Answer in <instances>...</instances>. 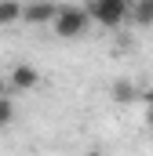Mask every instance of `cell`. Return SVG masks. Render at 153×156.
Here are the masks:
<instances>
[{"label":"cell","instance_id":"12","mask_svg":"<svg viewBox=\"0 0 153 156\" xmlns=\"http://www.w3.org/2000/svg\"><path fill=\"white\" fill-rule=\"evenodd\" d=\"M84 156H102V153H84Z\"/></svg>","mask_w":153,"mask_h":156},{"label":"cell","instance_id":"2","mask_svg":"<svg viewBox=\"0 0 153 156\" xmlns=\"http://www.w3.org/2000/svg\"><path fill=\"white\" fill-rule=\"evenodd\" d=\"M84 11H88L91 22H99L106 29H113V26H120L128 18V4L124 0H91V4H84Z\"/></svg>","mask_w":153,"mask_h":156},{"label":"cell","instance_id":"3","mask_svg":"<svg viewBox=\"0 0 153 156\" xmlns=\"http://www.w3.org/2000/svg\"><path fill=\"white\" fill-rule=\"evenodd\" d=\"M55 15H58V4H22V22H29V26H51L55 22Z\"/></svg>","mask_w":153,"mask_h":156},{"label":"cell","instance_id":"4","mask_svg":"<svg viewBox=\"0 0 153 156\" xmlns=\"http://www.w3.org/2000/svg\"><path fill=\"white\" fill-rule=\"evenodd\" d=\"M37 83H40V73L33 66H15L11 76H7V87H11V91H33Z\"/></svg>","mask_w":153,"mask_h":156},{"label":"cell","instance_id":"5","mask_svg":"<svg viewBox=\"0 0 153 156\" xmlns=\"http://www.w3.org/2000/svg\"><path fill=\"white\" fill-rule=\"evenodd\" d=\"M113 102H120V105L139 102V87H135L131 80H117V83H113Z\"/></svg>","mask_w":153,"mask_h":156},{"label":"cell","instance_id":"9","mask_svg":"<svg viewBox=\"0 0 153 156\" xmlns=\"http://www.w3.org/2000/svg\"><path fill=\"white\" fill-rule=\"evenodd\" d=\"M7 91H11V87H7V80L0 76V98H7Z\"/></svg>","mask_w":153,"mask_h":156},{"label":"cell","instance_id":"11","mask_svg":"<svg viewBox=\"0 0 153 156\" xmlns=\"http://www.w3.org/2000/svg\"><path fill=\"white\" fill-rule=\"evenodd\" d=\"M146 123H150V131H153V109H150V113H146Z\"/></svg>","mask_w":153,"mask_h":156},{"label":"cell","instance_id":"1","mask_svg":"<svg viewBox=\"0 0 153 156\" xmlns=\"http://www.w3.org/2000/svg\"><path fill=\"white\" fill-rule=\"evenodd\" d=\"M88 26H91V18H88V11H84V7H58V15H55V22H51L55 37H62V40L84 37V33H88Z\"/></svg>","mask_w":153,"mask_h":156},{"label":"cell","instance_id":"8","mask_svg":"<svg viewBox=\"0 0 153 156\" xmlns=\"http://www.w3.org/2000/svg\"><path fill=\"white\" fill-rule=\"evenodd\" d=\"M15 120V102L11 98H0V127H7Z\"/></svg>","mask_w":153,"mask_h":156},{"label":"cell","instance_id":"7","mask_svg":"<svg viewBox=\"0 0 153 156\" xmlns=\"http://www.w3.org/2000/svg\"><path fill=\"white\" fill-rule=\"evenodd\" d=\"M22 22V4L18 0H4L0 4V26H15Z\"/></svg>","mask_w":153,"mask_h":156},{"label":"cell","instance_id":"6","mask_svg":"<svg viewBox=\"0 0 153 156\" xmlns=\"http://www.w3.org/2000/svg\"><path fill=\"white\" fill-rule=\"evenodd\" d=\"M128 18L135 26H153V0H139L135 7H128Z\"/></svg>","mask_w":153,"mask_h":156},{"label":"cell","instance_id":"10","mask_svg":"<svg viewBox=\"0 0 153 156\" xmlns=\"http://www.w3.org/2000/svg\"><path fill=\"white\" fill-rule=\"evenodd\" d=\"M139 98H146V102L153 105V87H150V91H139Z\"/></svg>","mask_w":153,"mask_h":156}]
</instances>
